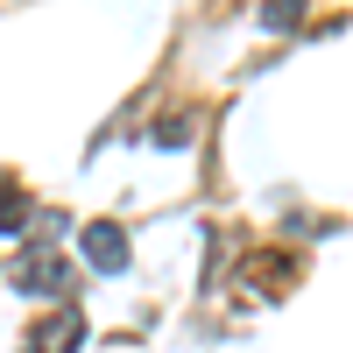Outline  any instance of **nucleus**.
<instances>
[{
    "instance_id": "obj_1",
    "label": "nucleus",
    "mask_w": 353,
    "mask_h": 353,
    "mask_svg": "<svg viewBox=\"0 0 353 353\" xmlns=\"http://www.w3.org/2000/svg\"><path fill=\"white\" fill-rule=\"evenodd\" d=\"M14 290H28V297H64V290H71L64 254H57V248H28V254H14Z\"/></svg>"
},
{
    "instance_id": "obj_2",
    "label": "nucleus",
    "mask_w": 353,
    "mask_h": 353,
    "mask_svg": "<svg viewBox=\"0 0 353 353\" xmlns=\"http://www.w3.org/2000/svg\"><path fill=\"white\" fill-rule=\"evenodd\" d=\"M241 276H248L254 297H283V290L304 276V261H297V254H283V248H254V254L241 261Z\"/></svg>"
},
{
    "instance_id": "obj_3",
    "label": "nucleus",
    "mask_w": 353,
    "mask_h": 353,
    "mask_svg": "<svg viewBox=\"0 0 353 353\" xmlns=\"http://www.w3.org/2000/svg\"><path fill=\"white\" fill-rule=\"evenodd\" d=\"M78 248H85V261L92 269H128V233L113 226V219H85V233H78Z\"/></svg>"
},
{
    "instance_id": "obj_4",
    "label": "nucleus",
    "mask_w": 353,
    "mask_h": 353,
    "mask_svg": "<svg viewBox=\"0 0 353 353\" xmlns=\"http://www.w3.org/2000/svg\"><path fill=\"white\" fill-rule=\"evenodd\" d=\"M28 346H36V353H78V346H85V318H78V311H50Z\"/></svg>"
},
{
    "instance_id": "obj_5",
    "label": "nucleus",
    "mask_w": 353,
    "mask_h": 353,
    "mask_svg": "<svg viewBox=\"0 0 353 353\" xmlns=\"http://www.w3.org/2000/svg\"><path fill=\"white\" fill-rule=\"evenodd\" d=\"M36 205H28V191H0V233H8V241H14V233H36Z\"/></svg>"
},
{
    "instance_id": "obj_6",
    "label": "nucleus",
    "mask_w": 353,
    "mask_h": 353,
    "mask_svg": "<svg viewBox=\"0 0 353 353\" xmlns=\"http://www.w3.org/2000/svg\"><path fill=\"white\" fill-rule=\"evenodd\" d=\"M191 134H198L191 113H163V121H156V141H163V149H176V141H191Z\"/></svg>"
},
{
    "instance_id": "obj_7",
    "label": "nucleus",
    "mask_w": 353,
    "mask_h": 353,
    "mask_svg": "<svg viewBox=\"0 0 353 353\" xmlns=\"http://www.w3.org/2000/svg\"><path fill=\"white\" fill-rule=\"evenodd\" d=\"M261 21H269V28H297L304 21V0H261Z\"/></svg>"
},
{
    "instance_id": "obj_8",
    "label": "nucleus",
    "mask_w": 353,
    "mask_h": 353,
    "mask_svg": "<svg viewBox=\"0 0 353 353\" xmlns=\"http://www.w3.org/2000/svg\"><path fill=\"white\" fill-rule=\"evenodd\" d=\"M21 353H36V346H21Z\"/></svg>"
}]
</instances>
